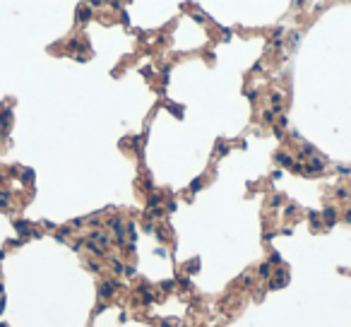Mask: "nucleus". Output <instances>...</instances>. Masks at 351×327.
I'll list each match as a JSON object with an SVG mask.
<instances>
[{
	"label": "nucleus",
	"mask_w": 351,
	"mask_h": 327,
	"mask_svg": "<svg viewBox=\"0 0 351 327\" xmlns=\"http://www.w3.org/2000/svg\"><path fill=\"white\" fill-rule=\"evenodd\" d=\"M346 221H351V209H349V212H346Z\"/></svg>",
	"instance_id": "obj_20"
},
{
	"label": "nucleus",
	"mask_w": 351,
	"mask_h": 327,
	"mask_svg": "<svg viewBox=\"0 0 351 327\" xmlns=\"http://www.w3.org/2000/svg\"><path fill=\"white\" fill-rule=\"evenodd\" d=\"M168 108H171V113H176V116H183V111H181L178 106H173V104H168Z\"/></svg>",
	"instance_id": "obj_11"
},
{
	"label": "nucleus",
	"mask_w": 351,
	"mask_h": 327,
	"mask_svg": "<svg viewBox=\"0 0 351 327\" xmlns=\"http://www.w3.org/2000/svg\"><path fill=\"white\" fill-rule=\"evenodd\" d=\"M140 293H142V298H144V303H152L154 301V296H152V291L144 286V289H140Z\"/></svg>",
	"instance_id": "obj_6"
},
{
	"label": "nucleus",
	"mask_w": 351,
	"mask_h": 327,
	"mask_svg": "<svg viewBox=\"0 0 351 327\" xmlns=\"http://www.w3.org/2000/svg\"><path fill=\"white\" fill-rule=\"evenodd\" d=\"M113 270H116V272H123V265H120L118 260H113Z\"/></svg>",
	"instance_id": "obj_17"
},
{
	"label": "nucleus",
	"mask_w": 351,
	"mask_h": 327,
	"mask_svg": "<svg viewBox=\"0 0 351 327\" xmlns=\"http://www.w3.org/2000/svg\"><path fill=\"white\" fill-rule=\"evenodd\" d=\"M94 238H96L99 243H104V245L108 243V236H106V233H94Z\"/></svg>",
	"instance_id": "obj_8"
},
{
	"label": "nucleus",
	"mask_w": 351,
	"mask_h": 327,
	"mask_svg": "<svg viewBox=\"0 0 351 327\" xmlns=\"http://www.w3.org/2000/svg\"><path fill=\"white\" fill-rule=\"evenodd\" d=\"M226 152H229V147H226V144L221 142V144H219V154H226Z\"/></svg>",
	"instance_id": "obj_18"
},
{
	"label": "nucleus",
	"mask_w": 351,
	"mask_h": 327,
	"mask_svg": "<svg viewBox=\"0 0 351 327\" xmlns=\"http://www.w3.org/2000/svg\"><path fill=\"white\" fill-rule=\"evenodd\" d=\"M325 171V161L320 156H310L308 161V169H303V173H322Z\"/></svg>",
	"instance_id": "obj_1"
},
{
	"label": "nucleus",
	"mask_w": 351,
	"mask_h": 327,
	"mask_svg": "<svg viewBox=\"0 0 351 327\" xmlns=\"http://www.w3.org/2000/svg\"><path fill=\"white\" fill-rule=\"evenodd\" d=\"M267 274H270V265H262L260 267V277H267Z\"/></svg>",
	"instance_id": "obj_10"
},
{
	"label": "nucleus",
	"mask_w": 351,
	"mask_h": 327,
	"mask_svg": "<svg viewBox=\"0 0 351 327\" xmlns=\"http://www.w3.org/2000/svg\"><path fill=\"white\" fill-rule=\"evenodd\" d=\"M111 226H113V231H116V236H118V240H120V245H123V233H125V228H123L120 219H113V221H111Z\"/></svg>",
	"instance_id": "obj_3"
},
{
	"label": "nucleus",
	"mask_w": 351,
	"mask_h": 327,
	"mask_svg": "<svg viewBox=\"0 0 351 327\" xmlns=\"http://www.w3.org/2000/svg\"><path fill=\"white\" fill-rule=\"evenodd\" d=\"M301 152H303V154H313V147H310V144H303Z\"/></svg>",
	"instance_id": "obj_16"
},
{
	"label": "nucleus",
	"mask_w": 351,
	"mask_h": 327,
	"mask_svg": "<svg viewBox=\"0 0 351 327\" xmlns=\"http://www.w3.org/2000/svg\"><path fill=\"white\" fill-rule=\"evenodd\" d=\"M272 104H277V108H279V104H282V94H272Z\"/></svg>",
	"instance_id": "obj_12"
},
{
	"label": "nucleus",
	"mask_w": 351,
	"mask_h": 327,
	"mask_svg": "<svg viewBox=\"0 0 351 327\" xmlns=\"http://www.w3.org/2000/svg\"><path fill=\"white\" fill-rule=\"evenodd\" d=\"M200 185H202V178H195V181L190 183V190H193V193H197V190H200Z\"/></svg>",
	"instance_id": "obj_7"
},
{
	"label": "nucleus",
	"mask_w": 351,
	"mask_h": 327,
	"mask_svg": "<svg viewBox=\"0 0 351 327\" xmlns=\"http://www.w3.org/2000/svg\"><path fill=\"white\" fill-rule=\"evenodd\" d=\"M277 164H284V166H289V169H293V159L289 156V154H277Z\"/></svg>",
	"instance_id": "obj_4"
},
{
	"label": "nucleus",
	"mask_w": 351,
	"mask_h": 327,
	"mask_svg": "<svg viewBox=\"0 0 351 327\" xmlns=\"http://www.w3.org/2000/svg\"><path fill=\"white\" fill-rule=\"evenodd\" d=\"M337 171H339V173H344V176H349V173H351V169H349V166H337Z\"/></svg>",
	"instance_id": "obj_14"
},
{
	"label": "nucleus",
	"mask_w": 351,
	"mask_h": 327,
	"mask_svg": "<svg viewBox=\"0 0 351 327\" xmlns=\"http://www.w3.org/2000/svg\"><path fill=\"white\" fill-rule=\"evenodd\" d=\"M79 19H89V10H87V7L79 10Z\"/></svg>",
	"instance_id": "obj_15"
},
{
	"label": "nucleus",
	"mask_w": 351,
	"mask_h": 327,
	"mask_svg": "<svg viewBox=\"0 0 351 327\" xmlns=\"http://www.w3.org/2000/svg\"><path fill=\"white\" fill-rule=\"evenodd\" d=\"M286 279H289V277H286V272L282 270L279 274H274V279H272L270 286H272V289H277V286H286Z\"/></svg>",
	"instance_id": "obj_2"
},
{
	"label": "nucleus",
	"mask_w": 351,
	"mask_h": 327,
	"mask_svg": "<svg viewBox=\"0 0 351 327\" xmlns=\"http://www.w3.org/2000/svg\"><path fill=\"white\" fill-rule=\"evenodd\" d=\"M334 219H337V212H334V209H325V224H327V226H332V224H334Z\"/></svg>",
	"instance_id": "obj_5"
},
{
	"label": "nucleus",
	"mask_w": 351,
	"mask_h": 327,
	"mask_svg": "<svg viewBox=\"0 0 351 327\" xmlns=\"http://www.w3.org/2000/svg\"><path fill=\"white\" fill-rule=\"evenodd\" d=\"M272 265H282V255H279V253L272 255Z\"/></svg>",
	"instance_id": "obj_13"
},
{
	"label": "nucleus",
	"mask_w": 351,
	"mask_h": 327,
	"mask_svg": "<svg viewBox=\"0 0 351 327\" xmlns=\"http://www.w3.org/2000/svg\"><path fill=\"white\" fill-rule=\"evenodd\" d=\"M279 202H282V197L277 195V197H272V207H279Z\"/></svg>",
	"instance_id": "obj_19"
},
{
	"label": "nucleus",
	"mask_w": 351,
	"mask_h": 327,
	"mask_svg": "<svg viewBox=\"0 0 351 327\" xmlns=\"http://www.w3.org/2000/svg\"><path fill=\"white\" fill-rule=\"evenodd\" d=\"M349 185H351V183H349Z\"/></svg>",
	"instance_id": "obj_21"
},
{
	"label": "nucleus",
	"mask_w": 351,
	"mask_h": 327,
	"mask_svg": "<svg viewBox=\"0 0 351 327\" xmlns=\"http://www.w3.org/2000/svg\"><path fill=\"white\" fill-rule=\"evenodd\" d=\"M262 118H265L267 123H272V120H274V111H265V113H262Z\"/></svg>",
	"instance_id": "obj_9"
}]
</instances>
